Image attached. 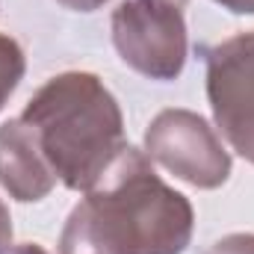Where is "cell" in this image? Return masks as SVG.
Here are the masks:
<instances>
[{
	"instance_id": "4",
	"label": "cell",
	"mask_w": 254,
	"mask_h": 254,
	"mask_svg": "<svg viewBox=\"0 0 254 254\" xmlns=\"http://www.w3.org/2000/svg\"><path fill=\"white\" fill-rule=\"evenodd\" d=\"M145 154L195 190H219L231 178V154L210 122L192 110L169 107L145 130Z\"/></svg>"
},
{
	"instance_id": "12",
	"label": "cell",
	"mask_w": 254,
	"mask_h": 254,
	"mask_svg": "<svg viewBox=\"0 0 254 254\" xmlns=\"http://www.w3.org/2000/svg\"><path fill=\"white\" fill-rule=\"evenodd\" d=\"M12 254H51L45 246H39V243H21V246H15Z\"/></svg>"
},
{
	"instance_id": "13",
	"label": "cell",
	"mask_w": 254,
	"mask_h": 254,
	"mask_svg": "<svg viewBox=\"0 0 254 254\" xmlns=\"http://www.w3.org/2000/svg\"><path fill=\"white\" fill-rule=\"evenodd\" d=\"M175 3H184V0H175Z\"/></svg>"
},
{
	"instance_id": "3",
	"label": "cell",
	"mask_w": 254,
	"mask_h": 254,
	"mask_svg": "<svg viewBox=\"0 0 254 254\" xmlns=\"http://www.w3.org/2000/svg\"><path fill=\"white\" fill-rule=\"evenodd\" d=\"M113 45L136 74L172 83L187 65V21L175 0H122L113 12Z\"/></svg>"
},
{
	"instance_id": "11",
	"label": "cell",
	"mask_w": 254,
	"mask_h": 254,
	"mask_svg": "<svg viewBox=\"0 0 254 254\" xmlns=\"http://www.w3.org/2000/svg\"><path fill=\"white\" fill-rule=\"evenodd\" d=\"M234 15H254V0H213Z\"/></svg>"
},
{
	"instance_id": "8",
	"label": "cell",
	"mask_w": 254,
	"mask_h": 254,
	"mask_svg": "<svg viewBox=\"0 0 254 254\" xmlns=\"http://www.w3.org/2000/svg\"><path fill=\"white\" fill-rule=\"evenodd\" d=\"M204 254H254V234H228Z\"/></svg>"
},
{
	"instance_id": "2",
	"label": "cell",
	"mask_w": 254,
	"mask_h": 254,
	"mask_svg": "<svg viewBox=\"0 0 254 254\" xmlns=\"http://www.w3.org/2000/svg\"><path fill=\"white\" fill-rule=\"evenodd\" d=\"M21 119L36 130L57 181L74 192L89 190L127 145L122 107L92 71L51 77Z\"/></svg>"
},
{
	"instance_id": "6",
	"label": "cell",
	"mask_w": 254,
	"mask_h": 254,
	"mask_svg": "<svg viewBox=\"0 0 254 254\" xmlns=\"http://www.w3.org/2000/svg\"><path fill=\"white\" fill-rule=\"evenodd\" d=\"M0 187L21 204H36L57 187V175L42 154L39 136L24 119L0 125Z\"/></svg>"
},
{
	"instance_id": "5",
	"label": "cell",
	"mask_w": 254,
	"mask_h": 254,
	"mask_svg": "<svg viewBox=\"0 0 254 254\" xmlns=\"http://www.w3.org/2000/svg\"><path fill=\"white\" fill-rule=\"evenodd\" d=\"M207 60V101L228 145L254 166V30L213 48Z\"/></svg>"
},
{
	"instance_id": "7",
	"label": "cell",
	"mask_w": 254,
	"mask_h": 254,
	"mask_svg": "<svg viewBox=\"0 0 254 254\" xmlns=\"http://www.w3.org/2000/svg\"><path fill=\"white\" fill-rule=\"evenodd\" d=\"M24 71H27L24 48H21L12 36L0 33V110L9 104V98H12L15 89L21 86Z\"/></svg>"
},
{
	"instance_id": "1",
	"label": "cell",
	"mask_w": 254,
	"mask_h": 254,
	"mask_svg": "<svg viewBox=\"0 0 254 254\" xmlns=\"http://www.w3.org/2000/svg\"><path fill=\"white\" fill-rule=\"evenodd\" d=\"M83 195L60 234V254H184L192 243L190 198L133 145H125Z\"/></svg>"
},
{
	"instance_id": "9",
	"label": "cell",
	"mask_w": 254,
	"mask_h": 254,
	"mask_svg": "<svg viewBox=\"0 0 254 254\" xmlns=\"http://www.w3.org/2000/svg\"><path fill=\"white\" fill-rule=\"evenodd\" d=\"M12 249H15L12 246V216L0 198V254H12Z\"/></svg>"
},
{
	"instance_id": "10",
	"label": "cell",
	"mask_w": 254,
	"mask_h": 254,
	"mask_svg": "<svg viewBox=\"0 0 254 254\" xmlns=\"http://www.w3.org/2000/svg\"><path fill=\"white\" fill-rule=\"evenodd\" d=\"M57 3L65 6V9H71V12H95L104 3H110V0H57Z\"/></svg>"
}]
</instances>
